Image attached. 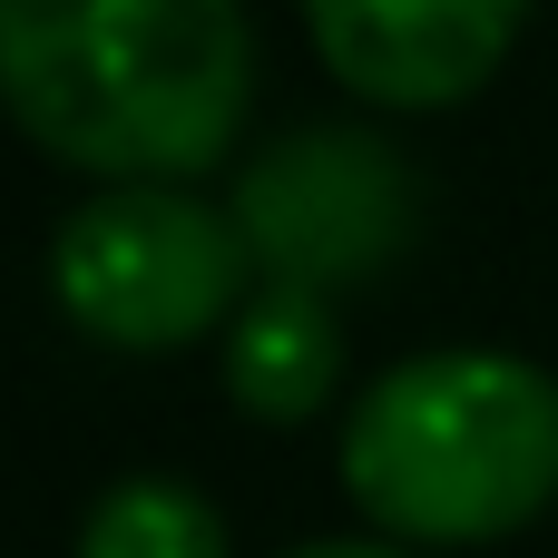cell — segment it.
Wrapping results in <instances>:
<instances>
[{
	"label": "cell",
	"instance_id": "4",
	"mask_svg": "<svg viewBox=\"0 0 558 558\" xmlns=\"http://www.w3.org/2000/svg\"><path fill=\"white\" fill-rule=\"evenodd\" d=\"M235 235L265 265V284H353L383 275L422 226V177L373 128H294L235 177Z\"/></svg>",
	"mask_w": 558,
	"mask_h": 558
},
{
	"label": "cell",
	"instance_id": "8",
	"mask_svg": "<svg viewBox=\"0 0 558 558\" xmlns=\"http://www.w3.org/2000/svg\"><path fill=\"white\" fill-rule=\"evenodd\" d=\"M284 558H412V549H383V539H304Z\"/></svg>",
	"mask_w": 558,
	"mask_h": 558
},
{
	"label": "cell",
	"instance_id": "5",
	"mask_svg": "<svg viewBox=\"0 0 558 558\" xmlns=\"http://www.w3.org/2000/svg\"><path fill=\"white\" fill-rule=\"evenodd\" d=\"M520 39L510 0H314V49L383 108L471 98Z\"/></svg>",
	"mask_w": 558,
	"mask_h": 558
},
{
	"label": "cell",
	"instance_id": "3",
	"mask_svg": "<svg viewBox=\"0 0 558 558\" xmlns=\"http://www.w3.org/2000/svg\"><path fill=\"white\" fill-rule=\"evenodd\" d=\"M245 235L196 186H98L49 235V294L78 333L167 353L245 314Z\"/></svg>",
	"mask_w": 558,
	"mask_h": 558
},
{
	"label": "cell",
	"instance_id": "7",
	"mask_svg": "<svg viewBox=\"0 0 558 558\" xmlns=\"http://www.w3.org/2000/svg\"><path fill=\"white\" fill-rule=\"evenodd\" d=\"M78 558H226V520L177 471H128L88 500Z\"/></svg>",
	"mask_w": 558,
	"mask_h": 558
},
{
	"label": "cell",
	"instance_id": "6",
	"mask_svg": "<svg viewBox=\"0 0 558 558\" xmlns=\"http://www.w3.org/2000/svg\"><path fill=\"white\" fill-rule=\"evenodd\" d=\"M343 383V314L304 284H255L226 324V392L255 422H304Z\"/></svg>",
	"mask_w": 558,
	"mask_h": 558
},
{
	"label": "cell",
	"instance_id": "1",
	"mask_svg": "<svg viewBox=\"0 0 558 558\" xmlns=\"http://www.w3.org/2000/svg\"><path fill=\"white\" fill-rule=\"evenodd\" d=\"M0 98L108 186H186L245 128L255 20L235 0H0Z\"/></svg>",
	"mask_w": 558,
	"mask_h": 558
},
{
	"label": "cell",
	"instance_id": "2",
	"mask_svg": "<svg viewBox=\"0 0 558 558\" xmlns=\"http://www.w3.org/2000/svg\"><path fill=\"white\" fill-rule=\"evenodd\" d=\"M343 490L392 539L471 549L510 539L558 500V383L530 353L441 343L343 412Z\"/></svg>",
	"mask_w": 558,
	"mask_h": 558
}]
</instances>
